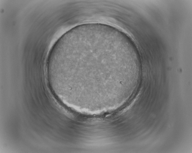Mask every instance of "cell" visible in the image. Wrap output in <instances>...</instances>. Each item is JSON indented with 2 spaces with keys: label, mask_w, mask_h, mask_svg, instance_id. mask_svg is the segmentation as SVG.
<instances>
[{
  "label": "cell",
  "mask_w": 192,
  "mask_h": 153,
  "mask_svg": "<svg viewBox=\"0 0 192 153\" xmlns=\"http://www.w3.org/2000/svg\"><path fill=\"white\" fill-rule=\"evenodd\" d=\"M115 36L96 26H77L57 41L47 64L49 84L70 97L105 99L123 86L127 72L118 65Z\"/></svg>",
  "instance_id": "cell-1"
}]
</instances>
